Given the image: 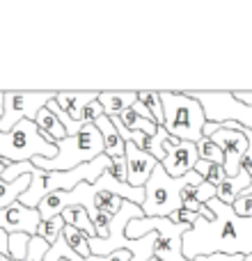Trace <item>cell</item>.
<instances>
[{
	"instance_id": "cell-13",
	"label": "cell",
	"mask_w": 252,
	"mask_h": 261,
	"mask_svg": "<svg viewBox=\"0 0 252 261\" xmlns=\"http://www.w3.org/2000/svg\"><path fill=\"white\" fill-rule=\"evenodd\" d=\"M96 96H99V92H58V94H55V103H58L73 122H83V113H85V108L90 103H94Z\"/></svg>"
},
{
	"instance_id": "cell-11",
	"label": "cell",
	"mask_w": 252,
	"mask_h": 261,
	"mask_svg": "<svg viewBox=\"0 0 252 261\" xmlns=\"http://www.w3.org/2000/svg\"><path fill=\"white\" fill-rule=\"evenodd\" d=\"M197 161L199 158H197V147H195V142H179L167 153L161 165H163V170L167 172V176L179 179V176H186L188 172H193Z\"/></svg>"
},
{
	"instance_id": "cell-4",
	"label": "cell",
	"mask_w": 252,
	"mask_h": 261,
	"mask_svg": "<svg viewBox=\"0 0 252 261\" xmlns=\"http://www.w3.org/2000/svg\"><path fill=\"white\" fill-rule=\"evenodd\" d=\"M163 103V128L172 138L181 142H195L202 140V128L207 124L202 106L193 99L190 94H177V92H161Z\"/></svg>"
},
{
	"instance_id": "cell-5",
	"label": "cell",
	"mask_w": 252,
	"mask_h": 261,
	"mask_svg": "<svg viewBox=\"0 0 252 261\" xmlns=\"http://www.w3.org/2000/svg\"><path fill=\"white\" fill-rule=\"evenodd\" d=\"M58 147L41 135L35 122H18L7 133L0 130V161L30 163L35 158H55Z\"/></svg>"
},
{
	"instance_id": "cell-41",
	"label": "cell",
	"mask_w": 252,
	"mask_h": 261,
	"mask_svg": "<svg viewBox=\"0 0 252 261\" xmlns=\"http://www.w3.org/2000/svg\"><path fill=\"white\" fill-rule=\"evenodd\" d=\"M3 108H5V92H0V117H3Z\"/></svg>"
},
{
	"instance_id": "cell-35",
	"label": "cell",
	"mask_w": 252,
	"mask_h": 261,
	"mask_svg": "<svg viewBox=\"0 0 252 261\" xmlns=\"http://www.w3.org/2000/svg\"><path fill=\"white\" fill-rule=\"evenodd\" d=\"M149 135L147 133H142V130H131V140L129 142H133L138 149H142V151H147V147H149Z\"/></svg>"
},
{
	"instance_id": "cell-19",
	"label": "cell",
	"mask_w": 252,
	"mask_h": 261,
	"mask_svg": "<svg viewBox=\"0 0 252 261\" xmlns=\"http://www.w3.org/2000/svg\"><path fill=\"white\" fill-rule=\"evenodd\" d=\"M181 140H177V138H172L170 133H167L163 126H158L156 130V135H154L152 140H149V147H147V153H152L154 158H156L158 163H163L165 161V156L172 151V149L179 144Z\"/></svg>"
},
{
	"instance_id": "cell-21",
	"label": "cell",
	"mask_w": 252,
	"mask_h": 261,
	"mask_svg": "<svg viewBox=\"0 0 252 261\" xmlns=\"http://www.w3.org/2000/svg\"><path fill=\"white\" fill-rule=\"evenodd\" d=\"M119 122L124 124V128L129 130H142V133H147L149 138H154L156 135V130H158V126L152 122V119H144L142 115H138L133 108H126L122 115H119Z\"/></svg>"
},
{
	"instance_id": "cell-12",
	"label": "cell",
	"mask_w": 252,
	"mask_h": 261,
	"mask_svg": "<svg viewBox=\"0 0 252 261\" xmlns=\"http://www.w3.org/2000/svg\"><path fill=\"white\" fill-rule=\"evenodd\" d=\"M213 197H216V186L207 184V181L197 184V186H188V188L181 190V208L193 211V213H197V216L211 220L213 213L207 208V202Z\"/></svg>"
},
{
	"instance_id": "cell-9",
	"label": "cell",
	"mask_w": 252,
	"mask_h": 261,
	"mask_svg": "<svg viewBox=\"0 0 252 261\" xmlns=\"http://www.w3.org/2000/svg\"><path fill=\"white\" fill-rule=\"evenodd\" d=\"M41 225V216L37 208H28L21 202H14L12 206L0 208V229L7 234H28L37 236Z\"/></svg>"
},
{
	"instance_id": "cell-14",
	"label": "cell",
	"mask_w": 252,
	"mask_h": 261,
	"mask_svg": "<svg viewBox=\"0 0 252 261\" xmlns=\"http://www.w3.org/2000/svg\"><path fill=\"white\" fill-rule=\"evenodd\" d=\"M135 99H138V92H99L96 96L106 117H119L126 108L135 103Z\"/></svg>"
},
{
	"instance_id": "cell-39",
	"label": "cell",
	"mask_w": 252,
	"mask_h": 261,
	"mask_svg": "<svg viewBox=\"0 0 252 261\" xmlns=\"http://www.w3.org/2000/svg\"><path fill=\"white\" fill-rule=\"evenodd\" d=\"M209 167H211V163H204V161H197V163H195V172H197L202 179H207Z\"/></svg>"
},
{
	"instance_id": "cell-38",
	"label": "cell",
	"mask_w": 252,
	"mask_h": 261,
	"mask_svg": "<svg viewBox=\"0 0 252 261\" xmlns=\"http://www.w3.org/2000/svg\"><path fill=\"white\" fill-rule=\"evenodd\" d=\"M106 261H131V252L129 250H117V252H110Z\"/></svg>"
},
{
	"instance_id": "cell-1",
	"label": "cell",
	"mask_w": 252,
	"mask_h": 261,
	"mask_svg": "<svg viewBox=\"0 0 252 261\" xmlns=\"http://www.w3.org/2000/svg\"><path fill=\"white\" fill-rule=\"evenodd\" d=\"M207 208L213 213L211 220L197 218L181 239L184 257L193 261L211 254H252V218H239L230 204H222L216 197L209 199Z\"/></svg>"
},
{
	"instance_id": "cell-32",
	"label": "cell",
	"mask_w": 252,
	"mask_h": 261,
	"mask_svg": "<svg viewBox=\"0 0 252 261\" xmlns=\"http://www.w3.org/2000/svg\"><path fill=\"white\" fill-rule=\"evenodd\" d=\"M167 218H170L172 222H177V225H193V222L202 216H197V213H193V211H186V208H177V211L170 213Z\"/></svg>"
},
{
	"instance_id": "cell-25",
	"label": "cell",
	"mask_w": 252,
	"mask_h": 261,
	"mask_svg": "<svg viewBox=\"0 0 252 261\" xmlns=\"http://www.w3.org/2000/svg\"><path fill=\"white\" fill-rule=\"evenodd\" d=\"M62 229H64L62 216H55V218H51V220H41L39 229H37V236H39V239H44L48 245H53L55 241L62 236Z\"/></svg>"
},
{
	"instance_id": "cell-2",
	"label": "cell",
	"mask_w": 252,
	"mask_h": 261,
	"mask_svg": "<svg viewBox=\"0 0 252 261\" xmlns=\"http://www.w3.org/2000/svg\"><path fill=\"white\" fill-rule=\"evenodd\" d=\"M55 147H58L55 158H35L30 163L44 172H69L104 156V138L94 124H87L81 133L71 138L60 140Z\"/></svg>"
},
{
	"instance_id": "cell-24",
	"label": "cell",
	"mask_w": 252,
	"mask_h": 261,
	"mask_svg": "<svg viewBox=\"0 0 252 261\" xmlns=\"http://www.w3.org/2000/svg\"><path fill=\"white\" fill-rule=\"evenodd\" d=\"M197 158L204 163H211V165H225V156H222V151L218 149V144H213L209 138H202L197 144Z\"/></svg>"
},
{
	"instance_id": "cell-6",
	"label": "cell",
	"mask_w": 252,
	"mask_h": 261,
	"mask_svg": "<svg viewBox=\"0 0 252 261\" xmlns=\"http://www.w3.org/2000/svg\"><path fill=\"white\" fill-rule=\"evenodd\" d=\"M190 229V225H177L170 218H140L126 225V236L131 241H138L147 236L149 231H156L154 243V259L158 261H188L184 257L181 239Z\"/></svg>"
},
{
	"instance_id": "cell-8",
	"label": "cell",
	"mask_w": 252,
	"mask_h": 261,
	"mask_svg": "<svg viewBox=\"0 0 252 261\" xmlns=\"http://www.w3.org/2000/svg\"><path fill=\"white\" fill-rule=\"evenodd\" d=\"M213 144H218V149L225 156V170L227 176H236L241 172V158L248 151V138L243 135L239 122H220V128L213 130L209 135Z\"/></svg>"
},
{
	"instance_id": "cell-20",
	"label": "cell",
	"mask_w": 252,
	"mask_h": 261,
	"mask_svg": "<svg viewBox=\"0 0 252 261\" xmlns=\"http://www.w3.org/2000/svg\"><path fill=\"white\" fill-rule=\"evenodd\" d=\"M60 216H62L64 225L73 227V229H78V231H85L90 239H94V236H96L94 225H92L90 216H87V211L83 206H69V208H64Z\"/></svg>"
},
{
	"instance_id": "cell-36",
	"label": "cell",
	"mask_w": 252,
	"mask_h": 261,
	"mask_svg": "<svg viewBox=\"0 0 252 261\" xmlns=\"http://www.w3.org/2000/svg\"><path fill=\"white\" fill-rule=\"evenodd\" d=\"M193 261H243V257L234 254V257H227V254H211V257H197Z\"/></svg>"
},
{
	"instance_id": "cell-15",
	"label": "cell",
	"mask_w": 252,
	"mask_h": 261,
	"mask_svg": "<svg viewBox=\"0 0 252 261\" xmlns=\"http://www.w3.org/2000/svg\"><path fill=\"white\" fill-rule=\"evenodd\" d=\"M252 186V176L245 170H241L236 176H227L220 186L216 188V199H220L222 204H234L236 197L243 193H248V188Z\"/></svg>"
},
{
	"instance_id": "cell-10",
	"label": "cell",
	"mask_w": 252,
	"mask_h": 261,
	"mask_svg": "<svg viewBox=\"0 0 252 261\" xmlns=\"http://www.w3.org/2000/svg\"><path fill=\"white\" fill-rule=\"evenodd\" d=\"M124 161H126V184L133 186V188H144L154 167L158 165V161L152 153L138 149L133 142L124 144Z\"/></svg>"
},
{
	"instance_id": "cell-3",
	"label": "cell",
	"mask_w": 252,
	"mask_h": 261,
	"mask_svg": "<svg viewBox=\"0 0 252 261\" xmlns=\"http://www.w3.org/2000/svg\"><path fill=\"white\" fill-rule=\"evenodd\" d=\"M197 184H204V179L195 170L186 176L172 179L158 163L149 181L144 184V204L140 206L144 218H167L170 213H174L177 208H181V190Z\"/></svg>"
},
{
	"instance_id": "cell-17",
	"label": "cell",
	"mask_w": 252,
	"mask_h": 261,
	"mask_svg": "<svg viewBox=\"0 0 252 261\" xmlns=\"http://www.w3.org/2000/svg\"><path fill=\"white\" fill-rule=\"evenodd\" d=\"M94 126L99 128L101 138H104V156H108V158H122V156H124V144H126V142L122 140V135L117 133V128L113 126L110 117L101 115V117L94 122Z\"/></svg>"
},
{
	"instance_id": "cell-30",
	"label": "cell",
	"mask_w": 252,
	"mask_h": 261,
	"mask_svg": "<svg viewBox=\"0 0 252 261\" xmlns=\"http://www.w3.org/2000/svg\"><path fill=\"white\" fill-rule=\"evenodd\" d=\"M106 172L110 176H115L117 181H126V161L122 158H110L108 165H106Z\"/></svg>"
},
{
	"instance_id": "cell-23",
	"label": "cell",
	"mask_w": 252,
	"mask_h": 261,
	"mask_svg": "<svg viewBox=\"0 0 252 261\" xmlns=\"http://www.w3.org/2000/svg\"><path fill=\"white\" fill-rule=\"evenodd\" d=\"M138 103L147 108V113L154 117L156 126H163V103H161V92H138Z\"/></svg>"
},
{
	"instance_id": "cell-28",
	"label": "cell",
	"mask_w": 252,
	"mask_h": 261,
	"mask_svg": "<svg viewBox=\"0 0 252 261\" xmlns=\"http://www.w3.org/2000/svg\"><path fill=\"white\" fill-rule=\"evenodd\" d=\"M51 245L46 243L44 239H39V236H32L30 243H28V252H26V259L23 261H44L46 252H48Z\"/></svg>"
},
{
	"instance_id": "cell-31",
	"label": "cell",
	"mask_w": 252,
	"mask_h": 261,
	"mask_svg": "<svg viewBox=\"0 0 252 261\" xmlns=\"http://www.w3.org/2000/svg\"><path fill=\"white\" fill-rule=\"evenodd\" d=\"M241 130H243V135L248 138V151H245V156L241 158V170H245L252 176V128L245 126V124H241Z\"/></svg>"
},
{
	"instance_id": "cell-34",
	"label": "cell",
	"mask_w": 252,
	"mask_h": 261,
	"mask_svg": "<svg viewBox=\"0 0 252 261\" xmlns=\"http://www.w3.org/2000/svg\"><path fill=\"white\" fill-rule=\"evenodd\" d=\"M101 115H104V110H101L99 101H94V103H90L85 108V113H83V122H85V124H94Z\"/></svg>"
},
{
	"instance_id": "cell-40",
	"label": "cell",
	"mask_w": 252,
	"mask_h": 261,
	"mask_svg": "<svg viewBox=\"0 0 252 261\" xmlns=\"http://www.w3.org/2000/svg\"><path fill=\"white\" fill-rule=\"evenodd\" d=\"M7 243H9V234L5 229H0V254L7 257Z\"/></svg>"
},
{
	"instance_id": "cell-7",
	"label": "cell",
	"mask_w": 252,
	"mask_h": 261,
	"mask_svg": "<svg viewBox=\"0 0 252 261\" xmlns=\"http://www.w3.org/2000/svg\"><path fill=\"white\" fill-rule=\"evenodd\" d=\"M58 92H32V94H18V92H5V108L0 117V130L7 133L18 122L28 119L35 122L37 113L48 106V101L55 99Z\"/></svg>"
},
{
	"instance_id": "cell-18",
	"label": "cell",
	"mask_w": 252,
	"mask_h": 261,
	"mask_svg": "<svg viewBox=\"0 0 252 261\" xmlns=\"http://www.w3.org/2000/svg\"><path fill=\"white\" fill-rule=\"evenodd\" d=\"M35 124H37V128L41 130V135H44L48 142H53V144H58L60 140L67 138V130H64V126L60 124V119L55 117L48 108H41L39 113H37Z\"/></svg>"
},
{
	"instance_id": "cell-29",
	"label": "cell",
	"mask_w": 252,
	"mask_h": 261,
	"mask_svg": "<svg viewBox=\"0 0 252 261\" xmlns=\"http://www.w3.org/2000/svg\"><path fill=\"white\" fill-rule=\"evenodd\" d=\"M234 213L239 218H252V193H243L236 197V202L232 204Z\"/></svg>"
},
{
	"instance_id": "cell-37",
	"label": "cell",
	"mask_w": 252,
	"mask_h": 261,
	"mask_svg": "<svg viewBox=\"0 0 252 261\" xmlns=\"http://www.w3.org/2000/svg\"><path fill=\"white\" fill-rule=\"evenodd\" d=\"M232 96H234L236 103L245 106V108H252V92H236V94H232Z\"/></svg>"
},
{
	"instance_id": "cell-16",
	"label": "cell",
	"mask_w": 252,
	"mask_h": 261,
	"mask_svg": "<svg viewBox=\"0 0 252 261\" xmlns=\"http://www.w3.org/2000/svg\"><path fill=\"white\" fill-rule=\"evenodd\" d=\"M7 165H9L7 161H0V208L12 206V204L18 202V199H21V195L30 188V176H28V174H21L18 179H14L12 184H9V181H5L3 179V172H5V167H7Z\"/></svg>"
},
{
	"instance_id": "cell-27",
	"label": "cell",
	"mask_w": 252,
	"mask_h": 261,
	"mask_svg": "<svg viewBox=\"0 0 252 261\" xmlns=\"http://www.w3.org/2000/svg\"><path fill=\"white\" fill-rule=\"evenodd\" d=\"M32 236L28 234H9V243H7V257L12 261H23L28 252V243Z\"/></svg>"
},
{
	"instance_id": "cell-22",
	"label": "cell",
	"mask_w": 252,
	"mask_h": 261,
	"mask_svg": "<svg viewBox=\"0 0 252 261\" xmlns=\"http://www.w3.org/2000/svg\"><path fill=\"white\" fill-rule=\"evenodd\" d=\"M62 239L67 241V245L78 254V257H83V259H90L92 257V252H90V236H87L85 231H78V229H73V227L64 225Z\"/></svg>"
},
{
	"instance_id": "cell-33",
	"label": "cell",
	"mask_w": 252,
	"mask_h": 261,
	"mask_svg": "<svg viewBox=\"0 0 252 261\" xmlns=\"http://www.w3.org/2000/svg\"><path fill=\"white\" fill-rule=\"evenodd\" d=\"M225 179H227L225 170H222L220 165H211V167H209V174H207V179H204V181H207V184H211V186H216V188H218V186H220Z\"/></svg>"
},
{
	"instance_id": "cell-26",
	"label": "cell",
	"mask_w": 252,
	"mask_h": 261,
	"mask_svg": "<svg viewBox=\"0 0 252 261\" xmlns=\"http://www.w3.org/2000/svg\"><path fill=\"white\" fill-rule=\"evenodd\" d=\"M122 202H124V199L115 197V195H110V193H96L94 206H96V211H99V213L113 218V216H117V213H119V208H122Z\"/></svg>"
}]
</instances>
